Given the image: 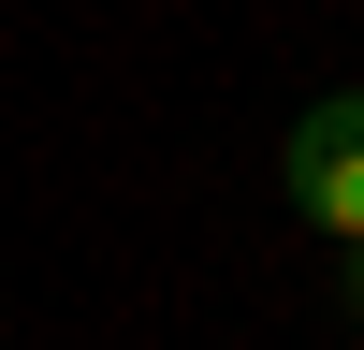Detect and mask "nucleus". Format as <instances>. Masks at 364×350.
Instances as JSON below:
<instances>
[{
	"instance_id": "nucleus-2",
	"label": "nucleus",
	"mask_w": 364,
	"mask_h": 350,
	"mask_svg": "<svg viewBox=\"0 0 364 350\" xmlns=\"http://www.w3.org/2000/svg\"><path fill=\"white\" fill-rule=\"evenodd\" d=\"M336 262H350V307H364V248H336Z\"/></svg>"
},
{
	"instance_id": "nucleus-1",
	"label": "nucleus",
	"mask_w": 364,
	"mask_h": 350,
	"mask_svg": "<svg viewBox=\"0 0 364 350\" xmlns=\"http://www.w3.org/2000/svg\"><path fill=\"white\" fill-rule=\"evenodd\" d=\"M277 190H291V219H306L321 248H364V88H321V102L291 117Z\"/></svg>"
}]
</instances>
